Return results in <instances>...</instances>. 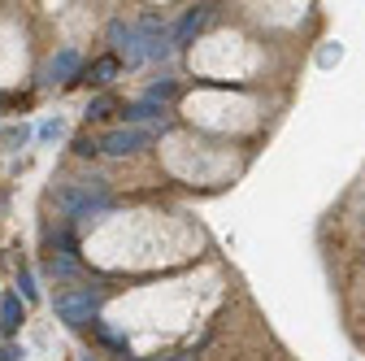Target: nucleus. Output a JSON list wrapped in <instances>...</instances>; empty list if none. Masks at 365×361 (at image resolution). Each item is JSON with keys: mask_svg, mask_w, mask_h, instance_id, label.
Returning <instances> with one entry per match:
<instances>
[{"mask_svg": "<svg viewBox=\"0 0 365 361\" xmlns=\"http://www.w3.org/2000/svg\"><path fill=\"white\" fill-rule=\"evenodd\" d=\"M78 66H83V57H78L74 49H61V53L48 61V70H43V74H48V83H66V78L78 74Z\"/></svg>", "mask_w": 365, "mask_h": 361, "instance_id": "6", "label": "nucleus"}, {"mask_svg": "<svg viewBox=\"0 0 365 361\" xmlns=\"http://www.w3.org/2000/svg\"><path fill=\"white\" fill-rule=\"evenodd\" d=\"M339 57H344V49H339V44H327V49L317 53V66H335Z\"/></svg>", "mask_w": 365, "mask_h": 361, "instance_id": "12", "label": "nucleus"}, {"mask_svg": "<svg viewBox=\"0 0 365 361\" xmlns=\"http://www.w3.org/2000/svg\"><path fill=\"white\" fill-rule=\"evenodd\" d=\"M39 135H43V140H61V135H66V122H61V118H57V122H43Z\"/></svg>", "mask_w": 365, "mask_h": 361, "instance_id": "13", "label": "nucleus"}, {"mask_svg": "<svg viewBox=\"0 0 365 361\" xmlns=\"http://www.w3.org/2000/svg\"><path fill=\"white\" fill-rule=\"evenodd\" d=\"M148 144H153V131H148V126H118V131H109L105 140H101V153H109V157H126V153L148 148Z\"/></svg>", "mask_w": 365, "mask_h": 361, "instance_id": "3", "label": "nucleus"}, {"mask_svg": "<svg viewBox=\"0 0 365 361\" xmlns=\"http://www.w3.org/2000/svg\"><path fill=\"white\" fill-rule=\"evenodd\" d=\"M109 39H113L118 57H126V66H140L144 61V35H140L135 22H109Z\"/></svg>", "mask_w": 365, "mask_h": 361, "instance_id": "4", "label": "nucleus"}, {"mask_svg": "<svg viewBox=\"0 0 365 361\" xmlns=\"http://www.w3.org/2000/svg\"><path fill=\"white\" fill-rule=\"evenodd\" d=\"M109 109H113V105H109V101L101 96V101H91V105H87V118H91V122H96V118H105Z\"/></svg>", "mask_w": 365, "mask_h": 361, "instance_id": "14", "label": "nucleus"}, {"mask_svg": "<svg viewBox=\"0 0 365 361\" xmlns=\"http://www.w3.org/2000/svg\"><path fill=\"white\" fill-rule=\"evenodd\" d=\"M83 361H91V357H83Z\"/></svg>", "mask_w": 365, "mask_h": 361, "instance_id": "18", "label": "nucleus"}, {"mask_svg": "<svg viewBox=\"0 0 365 361\" xmlns=\"http://www.w3.org/2000/svg\"><path fill=\"white\" fill-rule=\"evenodd\" d=\"M57 209L66 218H91V213L109 209V188L101 178H74V183L57 188Z\"/></svg>", "mask_w": 365, "mask_h": 361, "instance_id": "1", "label": "nucleus"}, {"mask_svg": "<svg viewBox=\"0 0 365 361\" xmlns=\"http://www.w3.org/2000/svg\"><path fill=\"white\" fill-rule=\"evenodd\" d=\"M213 18V9L209 5H196V9H187V14H182V22H178V31H174V44H178V49H182V44H192L200 31H205V22Z\"/></svg>", "mask_w": 365, "mask_h": 361, "instance_id": "5", "label": "nucleus"}, {"mask_svg": "<svg viewBox=\"0 0 365 361\" xmlns=\"http://www.w3.org/2000/svg\"><path fill=\"white\" fill-rule=\"evenodd\" d=\"M153 361H192V357H153Z\"/></svg>", "mask_w": 365, "mask_h": 361, "instance_id": "17", "label": "nucleus"}, {"mask_svg": "<svg viewBox=\"0 0 365 361\" xmlns=\"http://www.w3.org/2000/svg\"><path fill=\"white\" fill-rule=\"evenodd\" d=\"M91 331H96V335H101V340H105L109 348H118V352H126V335H118V331H109L105 322H91Z\"/></svg>", "mask_w": 365, "mask_h": 361, "instance_id": "10", "label": "nucleus"}, {"mask_svg": "<svg viewBox=\"0 0 365 361\" xmlns=\"http://www.w3.org/2000/svg\"><path fill=\"white\" fill-rule=\"evenodd\" d=\"M161 113V105H153V101H140V105H130L126 109V122L135 126V122H144V118H157Z\"/></svg>", "mask_w": 365, "mask_h": 361, "instance_id": "9", "label": "nucleus"}, {"mask_svg": "<svg viewBox=\"0 0 365 361\" xmlns=\"http://www.w3.org/2000/svg\"><path fill=\"white\" fill-rule=\"evenodd\" d=\"M118 70H122V61H118V57H101L96 66L87 70V83H113V78H118Z\"/></svg>", "mask_w": 365, "mask_h": 361, "instance_id": "8", "label": "nucleus"}, {"mask_svg": "<svg viewBox=\"0 0 365 361\" xmlns=\"http://www.w3.org/2000/svg\"><path fill=\"white\" fill-rule=\"evenodd\" d=\"M53 275L70 279V275H74V261H70V257H53Z\"/></svg>", "mask_w": 365, "mask_h": 361, "instance_id": "15", "label": "nucleus"}, {"mask_svg": "<svg viewBox=\"0 0 365 361\" xmlns=\"http://www.w3.org/2000/svg\"><path fill=\"white\" fill-rule=\"evenodd\" d=\"M174 92H178V87H174L170 78H161V83H153V87H148V101H153V105H161V101H174Z\"/></svg>", "mask_w": 365, "mask_h": 361, "instance_id": "11", "label": "nucleus"}, {"mask_svg": "<svg viewBox=\"0 0 365 361\" xmlns=\"http://www.w3.org/2000/svg\"><path fill=\"white\" fill-rule=\"evenodd\" d=\"M18 283H22V296L35 300V283H31V275H18Z\"/></svg>", "mask_w": 365, "mask_h": 361, "instance_id": "16", "label": "nucleus"}, {"mask_svg": "<svg viewBox=\"0 0 365 361\" xmlns=\"http://www.w3.org/2000/svg\"><path fill=\"white\" fill-rule=\"evenodd\" d=\"M0 327H5V331L22 327V296H5V300H0Z\"/></svg>", "mask_w": 365, "mask_h": 361, "instance_id": "7", "label": "nucleus"}, {"mask_svg": "<svg viewBox=\"0 0 365 361\" xmlns=\"http://www.w3.org/2000/svg\"><path fill=\"white\" fill-rule=\"evenodd\" d=\"M101 292H66V296H57V318L66 322V327H87V322H96V313H101Z\"/></svg>", "mask_w": 365, "mask_h": 361, "instance_id": "2", "label": "nucleus"}]
</instances>
